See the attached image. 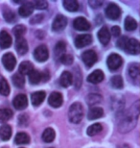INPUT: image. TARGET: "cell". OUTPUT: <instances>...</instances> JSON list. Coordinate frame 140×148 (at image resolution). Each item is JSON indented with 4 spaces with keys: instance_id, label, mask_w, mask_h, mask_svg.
I'll list each match as a JSON object with an SVG mask.
<instances>
[{
    "instance_id": "6da1fadb",
    "label": "cell",
    "mask_w": 140,
    "mask_h": 148,
    "mask_svg": "<svg viewBox=\"0 0 140 148\" xmlns=\"http://www.w3.org/2000/svg\"><path fill=\"white\" fill-rule=\"evenodd\" d=\"M139 117V101H136L129 111H127L121 118L118 123V129L120 133H129L135 128L137 124Z\"/></svg>"
},
{
    "instance_id": "7a4b0ae2",
    "label": "cell",
    "mask_w": 140,
    "mask_h": 148,
    "mask_svg": "<svg viewBox=\"0 0 140 148\" xmlns=\"http://www.w3.org/2000/svg\"><path fill=\"white\" fill-rule=\"evenodd\" d=\"M117 46L130 55H137L139 53V42L135 38L122 37L117 41Z\"/></svg>"
},
{
    "instance_id": "3957f363",
    "label": "cell",
    "mask_w": 140,
    "mask_h": 148,
    "mask_svg": "<svg viewBox=\"0 0 140 148\" xmlns=\"http://www.w3.org/2000/svg\"><path fill=\"white\" fill-rule=\"evenodd\" d=\"M68 116H69V120L72 123H79L84 117V109L81 103L75 102L70 106L69 111H68Z\"/></svg>"
},
{
    "instance_id": "277c9868",
    "label": "cell",
    "mask_w": 140,
    "mask_h": 148,
    "mask_svg": "<svg viewBox=\"0 0 140 148\" xmlns=\"http://www.w3.org/2000/svg\"><path fill=\"white\" fill-rule=\"evenodd\" d=\"M107 64H108L109 69H111V71H115V70H117L119 67L122 66V64H123V59L118 54L112 53V54L109 56Z\"/></svg>"
},
{
    "instance_id": "5b68a950",
    "label": "cell",
    "mask_w": 140,
    "mask_h": 148,
    "mask_svg": "<svg viewBox=\"0 0 140 148\" xmlns=\"http://www.w3.org/2000/svg\"><path fill=\"white\" fill-rule=\"evenodd\" d=\"M49 57V52L48 48L46 47V45H40L35 49L34 51V58L38 62H45Z\"/></svg>"
},
{
    "instance_id": "8992f818",
    "label": "cell",
    "mask_w": 140,
    "mask_h": 148,
    "mask_svg": "<svg viewBox=\"0 0 140 148\" xmlns=\"http://www.w3.org/2000/svg\"><path fill=\"white\" fill-rule=\"evenodd\" d=\"M82 59H83V61H84L85 66L90 67L97 62L98 57H97V54L93 50H86L85 52L83 53Z\"/></svg>"
},
{
    "instance_id": "52a82bcc",
    "label": "cell",
    "mask_w": 140,
    "mask_h": 148,
    "mask_svg": "<svg viewBox=\"0 0 140 148\" xmlns=\"http://www.w3.org/2000/svg\"><path fill=\"white\" fill-rule=\"evenodd\" d=\"M106 14L109 19L116 20L121 16V10L114 3H111L106 9Z\"/></svg>"
},
{
    "instance_id": "ba28073f",
    "label": "cell",
    "mask_w": 140,
    "mask_h": 148,
    "mask_svg": "<svg viewBox=\"0 0 140 148\" xmlns=\"http://www.w3.org/2000/svg\"><path fill=\"white\" fill-rule=\"evenodd\" d=\"M2 63L8 71H12V70H14V66L16 64V60L12 53H6L2 57Z\"/></svg>"
},
{
    "instance_id": "9c48e42d",
    "label": "cell",
    "mask_w": 140,
    "mask_h": 148,
    "mask_svg": "<svg viewBox=\"0 0 140 148\" xmlns=\"http://www.w3.org/2000/svg\"><path fill=\"white\" fill-rule=\"evenodd\" d=\"M66 24H67L66 17L61 16V14H59V16H56V18L54 19V21H53L52 29L56 32H61V30H64L65 28Z\"/></svg>"
},
{
    "instance_id": "30bf717a",
    "label": "cell",
    "mask_w": 140,
    "mask_h": 148,
    "mask_svg": "<svg viewBox=\"0 0 140 148\" xmlns=\"http://www.w3.org/2000/svg\"><path fill=\"white\" fill-rule=\"evenodd\" d=\"M92 42V37L89 34L80 35L75 38V45L78 48H83L86 45H89Z\"/></svg>"
},
{
    "instance_id": "8fae6325",
    "label": "cell",
    "mask_w": 140,
    "mask_h": 148,
    "mask_svg": "<svg viewBox=\"0 0 140 148\" xmlns=\"http://www.w3.org/2000/svg\"><path fill=\"white\" fill-rule=\"evenodd\" d=\"M73 26L76 30H79V31H87L90 29V23H89L85 17H81V16L77 17V18L74 20Z\"/></svg>"
},
{
    "instance_id": "7c38bea8",
    "label": "cell",
    "mask_w": 140,
    "mask_h": 148,
    "mask_svg": "<svg viewBox=\"0 0 140 148\" xmlns=\"http://www.w3.org/2000/svg\"><path fill=\"white\" fill-rule=\"evenodd\" d=\"M14 107L16 109V110H23L27 107L28 105V100L27 97H26L25 94H18L14 97V101H13Z\"/></svg>"
},
{
    "instance_id": "4fadbf2b",
    "label": "cell",
    "mask_w": 140,
    "mask_h": 148,
    "mask_svg": "<svg viewBox=\"0 0 140 148\" xmlns=\"http://www.w3.org/2000/svg\"><path fill=\"white\" fill-rule=\"evenodd\" d=\"M62 95L59 92H52L50 94L49 98H48V103L50 106L54 108H59L61 107L62 104Z\"/></svg>"
},
{
    "instance_id": "5bb4252c",
    "label": "cell",
    "mask_w": 140,
    "mask_h": 148,
    "mask_svg": "<svg viewBox=\"0 0 140 148\" xmlns=\"http://www.w3.org/2000/svg\"><path fill=\"white\" fill-rule=\"evenodd\" d=\"M139 74H140V66L137 63L130 64L129 66V76L132 79V81L137 84L139 80Z\"/></svg>"
},
{
    "instance_id": "9a60e30c",
    "label": "cell",
    "mask_w": 140,
    "mask_h": 148,
    "mask_svg": "<svg viewBox=\"0 0 140 148\" xmlns=\"http://www.w3.org/2000/svg\"><path fill=\"white\" fill-rule=\"evenodd\" d=\"M12 44V38L7 31L2 30L0 32V47L2 49H7Z\"/></svg>"
},
{
    "instance_id": "2e32d148",
    "label": "cell",
    "mask_w": 140,
    "mask_h": 148,
    "mask_svg": "<svg viewBox=\"0 0 140 148\" xmlns=\"http://www.w3.org/2000/svg\"><path fill=\"white\" fill-rule=\"evenodd\" d=\"M16 49L19 55H24L28 52V43L23 37L16 38Z\"/></svg>"
},
{
    "instance_id": "e0dca14e",
    "label": "cell",
    "mask_w": 140,
    "mask_h": 148,
    "mask_svg": "<svg viewBox=\"0 0 140 148\" xmlns=\"http://www.w3.org/2000/svg\"><path fill=\"white\" fill-rule=\"evenodd\" d=\"M33 11H34L33 2H26L22 6H20V8L18 10V14H19V16L22 17H28L29 16H31L33 14Z\"/></svg>"
},
{
    "instance_id": "ac0fdd59",
    "label": "cell",
    "mask_w": 140,
    "mask_h": 148,
    "mask_svg": "<svg viewBox=\"0 0 140 148\" xmlns=\"http://www.w3.org/2000/svg\"><path fill=\"white\" fill-rule=\"evenodd\" d=\"M98 38H99L100 42L103 45H107L109 40H111V34H109V29L107 27H102L100 31L98 32Z\"/></svg>"
},
{
    "instance_id": "d6986e66",
    "label": "cell",
    "mask_w": 140,
    "mask_h": 148,
    "mask_svg": "<svg viewBox=\"0 0 140 148\" xmlns=\"http://www.w3.org/2000/svg\"><path fill=\"white\" fill-rule=\"evenodd\" d=\"M104 80V73L102 70H95L87 77V81L91 84H98Z\"/></svg>"
},
{
    "instance_id": "ffe728a7",
    "label": "cell",
    "mask_w": 140,
    "mask_h": 148,
    "mask_svg": "<svg viewBox=\"0 0 140 148\" xmlns=\"http://www.w3.org/2000/svg\"><path fill=\"white\" fill-rule=\"evenodd\" d=\"M46 94L44 91H36L31 95V100H32V104L35 106V107H38L40 106L41 103L43 102L44 98H45Z\"/></svg>"
},
{
    "instance_id": "44dd1931",
    "label": "cell",
    "mask_w": 140,
    "mask_h": 148,
    "mask_svg": "<svg viewBox=\"0 0 140 148\" xmlns=\"http://www.w3.org/2000/svg\"><path fill=\"white\" fill-rule=\"evenodd\" d=\"M72 82H73L72 73H70L69 71H64L61 74V79H59V84L61 85V87L68 88L71 84H72Z\"/></svg>"
},
{
    "instance_id": "7402d4cb",
    "label": "cell",
    "mask_w": 140,
    "mask_h": 148,
    "mask_svg": "<svg viewBox=\"0 0 140 148\" xmlns=\"http://www.w3.org/2000/svg\"><path fill=\"white\" fill-rule=\"evenodd\" d=\"M103 114H104V110L102 108L93 107L89 110L87 114V117H88V119L94 120V119H97V118H100L101 116H103Z\"/></svg>"
},
{
    "instance_id": "603a6c76",
    "label": "cell",
    "mask_w": 140,
    "mask_h": 148,
    "mask_svg": "<svg viewBox=\"0 0 140 148\" xmlns=\"http://www.w3.org/2000/svg\"><path fill=\"white\" fill-rule=\"evenodd\" d=\"M34 69V67H33V64L30 63L28 61H25V62H22L21 64H19V67H18V73L21 74L22 76L24 75H29V73L32 71V70Z\"/></svg>"
},
{
    "instance_id": "cb8c5ba5",
    "label": "cell",
    "mask_w": 140,
    "mask_h": 148,
    "mask_svg": "<svg viewBox=\"0 0 140 148\" xmlns=\"http://www.w3.org/2000/svg\"><path fill=\"white\" fill-rule=\"evenodd\" d=\"M65 50H66V45H65V43L64 41H59V42L56 44V46L54 48L55 58L59 60L61 56L65 54Z\"/></svg>"
},
{
    "instance_id": "d4e9b609",
    "label": "cell",
    "mask_w": 140,
    "mask_h": 148,
    "mask_svg": "<svg viewBox=\"0 0 140 148\" xmlns=\"http://www.w3.org/2000/svg\"><path fill=\"white\" fill-rule=\"evenodd\" d=\"M29 81L33 85H37L40 81H42V73L36 69H33L31 72L29 73Z\"/></svg>"
},
{
    "instance_id": "484cf974",
    "label": "cell",
    "mask_w": 140,
    "mask_h": 148,
    "mask_svg": "<svg viewBox=\"0 0 140 148\" xmlns=\"http://www.w3.org/2000/svg\"><path fill=\"white\" fill-rule=\"evenodd\" d=\"M64 7L66 9L68 12H76L79 10V3L76 0H64L62 2Z\"/></svg>"
},
{
    "instance_id": "4316f807",
    "label": "cell",
    "mask_w": 140,
    "mask_h": 148,
    "mask_svg": "<svg viewBox=\"0 0 140 148\" xmlns=\"http://www.w3.org/2000/svg\"><path fill=\"white\" fill-rule=\"evenodd\" d=\"M12 136V128L10 125H2L0 127V138L3 140H10Z\"/></svg>"
},
{
    "instance_id": "83f0119b",
    "label": "cell",
    "mask_w": 140,
    "mask_h": 148,
    "mask_svg": "<svg viewBox=\"0 0 140 148\" xmlns=\"http://www.w3.org/2000/svg\"><path fill=\"white\" fill-rule=\"evenodd\" d=\"M56 137V133L52 128H47L44 130L43 134H42V140L44 143H52L54 140V138Z\"/></svg>"
},
{
    "instance_id": "f1b7e54d",
    "label": "cell",
    "mask_w": 140,
    "mask_h": 148,
    "mask_svg": "<svg viewBox=\"0 0 140 148\" xmlns=\"http://www.w3.org/2000/svg\"><path fill=\"white\" fill-rule=\"evenodd\" d=\"M10 87H9V84L4 77L0 75V94L4 96H7L10 94Z\"/></svg>"
},
{
    "instance_id": "f546056e",
    "label": "cell",
    "mask_w": 140,
    "mask_h": 148,
    "mask_svg": "<svg viewBox=\"0 0 140 148\" xmlns=\"http://www.w3.org/2000/svg\"><path fill=\"white\" fill-rule=\"evenodd\" d=\"M137 28V22L132 16H127L125 19V29L127 31H133Z\"/></svg>"
},
{
    "instance_id": "4dcf8cb0",
    "label": "cell",
    "mask_w": 140,
    "mask_h": 148,
    "mask_svg": "<svg viewBox=\"0 0 140 148\" xmlns=\"http://www.w3.org/2000/svg\"><path fill=\"white\" fill-rule=\"evenodd\" d=\"M13 116V112L10 109H0V122H6Z\"/></svg>"
},
{
    "instance_id": "1f68e13d",
    "label": "cell",
    "mask_w": 140,
    "mask_h": 148,
    "mask_svg": "<svg viewBox=\"0 0 140 148\" xmlns=\"http://www.w3.org/2000/svg\"><path fill=\"white\" fill-rule=\"evenodd\" d=\"M111 85L113 88H116V90H120V88H122L124 86L122 77L119 76V75L113 76L111 79Z\"/></svg>"
},
{
    "instance_id": "d6a6232c",
    "label": "cell",
    "mask_w": 140,
    "mask_h": 148,
    "mask_svg": "<svg viewBox=\"0 0 140 148\" xmlns=\"http://www.w3.org/2000/svg\"><path fill=\"white\" fill-rule=\"evenodd\" d=\"M12 79H13V83H14V85L16 86V87L19 88L24 87L25 79H24V77L21 75V74H19V73L14 74Z\"/></svg>"
},
{
    "instance_id": "836d02e7",
    "label": "cell",
    "mask_w": 140,
    "mask_h": 148,
    "mask_svg": "<svg viewBox=\"0 0 140 148\" xmlns=\"http://www.w3.org/2000/svg\"><path fill=\"white\" fill-rule=\"evenodd\" d=\"M103 127L101 125L100 123H95V124H92L87 128V135L88 136H96L97 134L102 131Z\"/></svg>"
},
{
    "instance_id": "e575fe53",
    "label": "cell",
    "mask_w": 140,
    "mask_h": 148,
    "mask_svg": "<svg viewBox=\"0 0 140 148\" xmlns=\"http://www.w3.org/2000/svg\"><path fill=\"white\" fill-rule=\"evenodd\" d=\"M16 143L17 144H27L30 143V137L25 133H18L16 136Z\"/></svg>"
},
{
    "instance_id": "d590c367",
    "label": "cell",
    "mask_w": 140,
    "mask_h": 148,
    "mask_svg": "<svg viewBox=\"0 0 140 148\" xmlns=\"http://www.w3.org/2000/svg\"><path fill=\"white\" fill-rule=\"evenodd\" d=\"M3 16H4L6 21H8L10 23L16 21V14L12 10H10V9L5 8L4 10H3Z\"/></svg>"
},
{
    "instance_id": "8d00e7d4",
    "label": "cell",
    "mask_w": 140,
    "mask_h": 148,
    "mask_svg": "<svg viewBox=\"0 0 140 148\" xmlns=\"http://www.w3.org/2000/svg\"><path fill=\"white\" fill-rule=\"evenodd\" d=\"M101 100H102V96L99 95V94H97V93H91L86 97V101H87L88 105H90V106L95 105V104H97V103L101 102Z\"/></svg>"
},
{
    "instance_id": "74e56055",
    "label": "cell",
    "mask_w": 140,
    "mask_h": 148,
    "mask_svg": "<svg viewBox=\"0 0 140 148\" xmlns=\"http://www.w3.org/2000/svg\"><path fill=\"white\" fill-rule=\"evenodd\" d=\"M118 97L117 96V99H114V98H112V109L113 110H117L119 112H121L122 110H123V107H124V105H125V103L123 101V98L120 96V99H118Z\"/></svg>"
},
{
    "instance_id": "f35d334b",
    "label": "cell",
    "mask_w": 140,
    "mask_h": 148,
    "mask_svg": "<svg viewBox=\"0 0 140 148\" xmlns=\"http://www.w3.org/2000/svg\"><path fill=\"white\" fill-rule=\"evenodd\" d=\"M13 32L14 34V36H16V38H22L23 35H24L26 33V28L25 26L23 25H16V27H14L13 29Z\"/></svg>"
},
{
    "instance_id": "ab89813d",
    "label": "cell",
    "mask_w": 140,
    "mask_h": 148,
    "mask_svg": "<svg viewBox=\"0 0 140 148\" xmlns=\"http://www.w3.org/2000/svg\"><path fill=\"white\" fill-rule=\"evenodd\" d=\"M73 56L70 54H64L59 59V61L61 62L62 64H65V66H69L73 63Z\"/></svg>"
},
{
    "instance_id": "60d3db41",
    "label": "cell",
    "mask_w": 140,
    "mask_h": 148,
    "mask_svg": "<svg viewBox=\"0 0 140 148\" xmlns=\"http://www.w3.org/2000/svg\"><path fill=\"white\" fill-rule=\"evenodd\" d=\"M33 5H34L35 8L38 9V10H45V9L48 7V3L44 0H38V1L33 2Z\"/></svg>"
},
{
    "instance_id": "b9f144b4",
    "label": "cell",
    "mask_w": 140,
    "mask_h": 148,
    "mask_svg": "<svg viewBox=\"0 0 140 148\" xmlns=\"http://www.w3.org/2000/svg\"><path fill=\"white\" fill-rule=\"evenodd\" d=\"M75 86L77 88H79L81 87V84H82V75H81V72L80 70H78V69H75Z\"/></svg>"
},
{
    "instance_id": "7bdbcfd3",
    "label": "cell",
    "mask_w": 140,
    "mask_h": 148,
    "mask_svg": "<svg viewBox=\"0 0 140 148\" xmlns=\"http://www.w3.org/2000/svg\"><path fill=\"white\" fill-rule=\"evenodd\" d=\"M18 122L20 126H22V127L27 126L29 122V118L27 116V114H20V116L18 118Z\"/></svg>"
},
{
    "instance_id": "ee69618b",
    "label": "cell",
    "mask_w": 140,
    "mask_h": 148,
    "mask_svg": "<svg viewBox=\"0 0 140 148\" xmlns=\"http://www.w3.org/2000/svg\"><path fill=\"white\" fill-rule=\"evenodd\" d=\"M43 19V14H36L31 18L30 20V22H31V24H38V23H40L42 21Z\"/></svg>"
},
{
    "instance_id": "f6af8a7d",
    "label": "cell",
    "mask_w": 140,
    "mask_h": 148,
    "mask_svg": "<svg viewBox=\"0 0 140 148\" xmlns=\"http://www.w3.org/2000/svg\"><path fill=\"white\" fill-rule=\"evenodd\" d=\"M89 5H90L92 8L98 9L103 5V1H100V0H90V1H89Z\"/></svg>"
},
{
    "instance_id": "bcb514c9",
    "label": "cell",
    "mask_w": 140,
    "mask_h": 148,
    "mask_svg": "<svg viewBox=\"0 0 140 148\" xmlns=\"http://www.w3.org/2000/svg\"><path fill=\"white\" fill-rule=\"evenodd\" d=\"M120 33H121V30L118 26H113V27L111 28V34L114 37H118L119 35H120Z\"/></svg>"
}]
</instances>
